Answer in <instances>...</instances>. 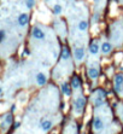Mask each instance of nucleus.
I'll use <instances>...</instances> for the list:
<instances>
[{"instance_id":"1","label":"nucleus","mask_w":123,"mask_h":134,"mask_svg":"<svg viewBox=\"0 0 123 134\" xmlns=\"http://www.w3.org/2000/svg\"><path fill=\"white\" fill-rule=\"evenodd\" d=\"M92 104L95 109H98L100 106H103L105 104L106 100V92L103 88H97L93 93H92Z\"/></svg>"},{"instance_id":"2","label":"nucleus","mask_w":123,"mask_h":134,"mask_svg":"<svg viewBox=\"0 0 123 134\" xmlns=\"http://www.w3.org/2000/svg\"><path fill=\"white\" fill-rule=\"evenodd\" d=\"M86 105H87V98L82 94H80L73 100V109H74L76 115H80V114L83 112Z\"/></svg>"},{"instance_id":"3","label":"nucleus","mask_w":123,"mask_h":134,"mask_svg":"<svg viewBox=\"0 0 123 134\" xmlns=\"http://www.w3.org/2000/svg\"><path fill=\"white\" fill-rule=\"evenodd\" d=\"M32 36H33V39L38 40V41H44L46 39L45 32L40 27H38V25H34L32 28Z\"/></svg>"},{"instance_id":"4","label":"nucleus","mask_w":123,"mask_h":134,"mask_svg":"<svg viewBox=\"0 0 123 134\" xmlns=\"http://www.w3.org/2000/svg\"><path fill=\"white\" fill-rule=\"evenodd\" d=\"M73 56H74V59L76 63H81L86 57V50L83 47H75L73 50Z\"/></svg>"},{"instance_id":"5","label":"nucleus","mask_w":123,"mask_h":134,"mask_svg":"<svg viewBox=\"0 0 123 134\" xmlns=\"http://www.w3.org/2000/svg\"><path fill=\"white\" fill-rule=\"evenodd\" d=\"M113 86H115V91L117 93H120L122 91L123 87V74L122 73H118L113 76Z\"/></svg>"},{"instance_id":"6","label":"nucleus","mask_w":123,"mask_h":134,"mask_svg":"<svg viewBox=\"0 0 123 134\" xmlns=\"http://www.w3.org/2000/svg\"><path fill=\"white\" fill-rule=\"evenodd\" d=\"M60 92H62V94H63L64 97H71L74 89L71 87L70 82H68V81L62 82V85H60Z\"/></svg>"},{"instance_id":"7","label":"nucleus","mask_w":123,"mask_h":134,"mask_svg":"<svg viewBox=\"0 0 123 134\" xmlns=\"http://www.w3.org/2000/svg\"><path fill=\"white\" fill-rule=\"evenodd\" d=\"M29 23V15L27 12H22V13L18 15L17 17V24L21 27V28H24L27 27Z\"/></svg>"},{"instance_id":"8","label":"nucleus","mask_w":123,"mask_h":134,"mask_svg":"<svg viewBox=\"0 0 123 134\" xmlns=\"http://www.w3.org/2000/svg\"><path fill=\"white\" fill-rule=\"evenodd\" d=\"M88 51L93 56H97L100 52V44H99L98 40H92L89 43V46H88Z\"/></svg>"},{"instance_id":"9","label":"nucleus","mask_w":123,"mask_h":134,"mask_svg":"<svg viewBox=\"0 0 123 134\" xmlns=\"http://www.w3.org/2000/svg\"><path fill=\"white\" fill-rule=\"evenodd\" d=\"M70 85L73 87V89H80L82 87V79L78 76L77 74H74L70 79Z\"/></svg>"},{"instance_id":"10","label":"nucleus","mask_w":123,"mask_h":134,"mask_svg":"<svg viewBox=\"0 0 123 134\" xmlns=\"http://www.w3.org/2000/svg\"><path fill=\"white\" fill-rule=\"evenodd\" d=\"M112 50H113V46L110 41H103L102 45H100V52H102L104 56L110 54V53L112 52Z\"/></svg>"},{"instance_id":"11","label":"nucleus","mask_w":123,"mask_h":134,"mask_svg":"<svg viewBox=\"0 0 123 134\" xmlns=\"http://www.w3.org/2000/svg\"><path fill=\"white\" fill-rule=\"evenodd\" d=\"M87 73H88V76H89L91 80H98L99 76H100V69H99L98 67H95V65L88 68Z\"/></svg>"},{"instance_id":"12","label":"nucleus","mask_w":123,"mask_h":134,"mask_svg":"<svg viewBox=\"0 0 123 134\" xmlns=\"http://www.w3.org/2000/svg\"><path fill=\"white\" fill-rule=\"evenodd\" d=\"M92 127H93L94 131H102L103 128H104V121H103L102 117H99V116L93 117V120H92Z\"/></svg>"},{"instance_id":"13","label":"nucleus","mask_w":123,"mask_h":134,"mask_svg":"<svg viewBox=\"0 0 123 134\" xmlns=\"http://www.w3.org/2000/svg\"><path fill=\"white\" fill-rule=\"evenodd\" d=\"M73 57V51L70 50L69 46H63L60 51V59L62 60H69Z\"/></svg>"},{"instance_id":"14","label":"nucleus","mask_w":123,"mask_h":134,"mask_svg":"<svg viewBox=\"0 0 123 134\" xmlns=\"http://www.w3.org/2000/svg\"><path fill=\"white\" fill-rule=\"evenodd\" d=\"M35 82H36V85L40 86V87H42V86H45L46 83H47V76H46L44 73H38L35 76Z\"/></svg>"},{"instance_id":"15","label":"nucleus","mask_w":123,"mask_h":134,"mask_svg":"<svg viewBox=\"0 0 123 134\" xmlns=\"http://www.w3.org/2000/svg\"><path fill=\"white\" fill-rule=\"evenodd\" d=\"M12 122H13L12 114H6V115H5V118L3 120V123H1V128L5 131V129H7V128L12 124Z\"/></svg>"},{"instance_id":"16","label":"nucleus","mask_w":123,"mask_h":134,"mask_svg":"<svg viewBox=\"0 0 123 134\" xmlns=\"http://www.w3.org/2000/svg\"><path fill=\"white\" fill-rule=\"evenodd\" d=\"M52 126H53V122L51 120H41V122H40V128H41L44 132L51 131Z\"/></svg>"},{"instance_id":"17","label":"nucleus","mask_w":123,"mask_h":134,"mask_svg":"<svg viewBox=\"0 0 123 134\" xmlns=\"http://www.w3.org/2000/svg\"><path fill=\"white\" fill-rule=\"evenodd\" d=\"M89 28V22L86 21V19H81V21L77 23V29L82 33H86Z\"/></svg>"},{"instance_id":"18","label":"nucleus","mask_w":123,"mask_h":134,"mask_svg":"<svg viewBox=\"0 0 123 134\" xmlns=\"http://www.w3.org/2000/svg\"><path fill=\"white\" fill-rule=\"evenodd\" d=\"M62 12H63V6H62V4L56 3L52 6V13L54 15V16H59V15H62Z\"/></svg>"},{"instance_id":"19","label":"nucleus","mask_w":123,"mask_h":134,"mask_svg":"<svg viewBox=\"0 0 123 134\" xmlns=\"http://www.w3.org/2000/svg\"><path fill=\"white\" fill-rule=\"evenodd\" d=\"M36 1L35 0H25V6L28 7V10H32L33 7L35 6Z\"/></svg>"},{"instance_id":"20","label":"nucleus","mask_w":123,"mask_h":134,"mask_svg":"<svg viewBox=\"0 0 123 134\" xmlns=\"http://www.w3.org/2000/svg\"><path fill=\"white\" fill-rule=\"evenodd\" d=\"M5 39H6V32L4 29H0V45L5 41Z\"/></svg>"},{"instance_id":"21","label":"nucleus","mask_w":123,"mask_h":134,"mask_svg":"<svg viewBox=\"0 0 123 134\" xmlns=\"http://www.w3.org/2000/svg\"><path fill=\"white\" fill-rule=\"evenodd\" d=\"M99 19H100V15H99V12H95V13L92 16V22H93V23H98Z\"/></svg>"},{"instance_id":"22","label":"nucleus","mask_w":123,"mask_h":134,"mask_svg":"<svg viewBox=\"0 0 123 134\" xmlns=\"http://www.w3.org/2000/svg\"><path fill=\"white\" fill-rule=\"evenodd\" d=\"M93 1H94V3H97V4H98V3H100L102 0H93Z\"/></svg>"},{"instance_id":"23","label":"nucleus","mask_w":123,"mask_h":134,"mask_svg":"<svg viewBox=\"0 0 123 134\" xmlns=\"http://www.w3.org/2000/svg\"><path fill=\"white\" fill-rule=\"evenodd\" d=\"M3 94V88H1V87H0V95Z\"/></svg>"},{"instance_id":"24","label":"nucleus","mask_w":123,"mask_h":134,"mask_svg":"<svg viewBox=\"0 0 123 134\" xmlns=\"http://www.w3.org/2000/svg\"><path fill=\"white\" fill-rule=\"evenodd\" d=\"M115 3H121V0H113Z\"/></svg>"},{"instance_id":"25","label":"nucleus","mask_w":123,"mask_h":134,"mask_svg":"<svg viewBox=\"0 0 123 134\" xmlns=\"http://www.w3.org/2000/svg\"><path fill=\"white\" fill-rule=\"evenodd\" d=\"M122 121H123V116H122Z\"/></svg>"}]
</instances>
